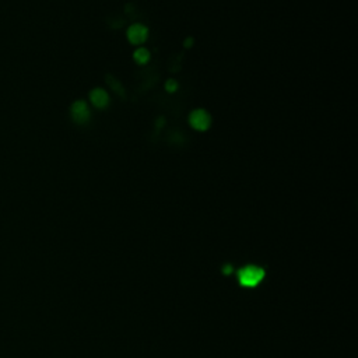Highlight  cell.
<instances>
[{
	"label": "cell",
	"mask_w": 358,
	"mask_h": 358,
	"mask_svg": "<svg viewBox=\"0 0 358 358\" xmlns=\"http://www.w3.org/2000/svg\"><path fill=\"white\" fill-rule=\"evenodd\" d=\"M264 277V270L256 266H249L245 267L244 270L239 273V280L241 283L245 284V285H255L259 284Z\"/></svg>",
	"instance_id": "cell-1"
},
{
	"label": "cell",
	"mask_w": 358,
	"mask_h": 358,
	"mask_svg": "<svg viewBox=\"0 0 358 358\" xmlns=\"http://www.w3.org/2000/svg\"><path fill=\"white\" fill-rule=\"evenodd\" d=\"M189 123L196 130H207L211 125V118L204 109H196L189 116Z\"/></svg>",
	"instance_id": "cell-2"
},
{
	"label": "cell",
	"mask_w": 358,
	"mask_h": 358,
	"mask_svg": "<svg viewBox=\"0 0 358 358\" xmlns=\"http://www.w3.org/2000/svg\"><path fill=\"white\" fill-rule=\"evenodd\" d=\"M71 118L75 120L76 123L83 125V123H87L90 120V109L87 107V102L86 101H76L75 104L71 105Z\"/></svg>",
	"instance_id": "cell-3"
},
{
	"label": "cell",
	"mask_w": 358,
	"mask_h": 358,
	"mask_svg": "<svg viewBox=\"0 0 358 358\" xmlns=\"http://www.w3.org/2000/svg\"><path fill=\"white\" fill-rule=\"evenodd\" d=\"M147 37H149V30L145 25L134 24L127 30V39L134 45L143 44Z\"/></svg>",
	"instance_id": "cell-4"
},
{
	"label": "cell",
	"mask_w": 358,
	"mask_h": 358,
	"mask_svg": "<svg viewBox=\"0 0 358 358\" xmlns=\"http://www.w3.org/2000/svg\"><path fill=\"white\" fill-rule=\"evenodd\" d=\"M90 98H91V102L97 108H105L108 105V102H109V97H108L107 91L102 90V88L93 90L91 94H90Z\"/></svg>",
	"instance_id": "cell-5"
},
{
	"label": "cell",
	"mask_w": 358,
	"mask_h": 358,
	"mask_svg": "<svg viewBox=\"0 0 358 358\" xmlns=\"http://www.w3.org/2000/svg\"><path fill=\"white\" fill-rule=\"evenodd\" d=\"M133 57H134V60H136L138 64H145V63L149 62V59H150V52L145 49V48H140V49L134 52Z\"/></svg>",
	"instance_id": "cell-6"
},
{
	"label": "cell",
	"mask_w": 358,
	"mask_h": 358,
	"mask_svg": "<svg viewBox=\"0 0 358 358\" xmlns=\"http://www.w3.org/2000/svg\"><path fill=\"white\" fill-rule=\"evenodd\" d=\"M107 79H108V82L111 83V86L113 87V90H115V91H118V93H119L120 95H123V88L120 87L119 83L116 82V80H115L113 77H111V76H108Z\"/></svg>",
	"instance_id": "cell-7"
},
{
	"label": "cell",
	"mask_w": 358,
	"mask_h": 358,
	"mask_svg": "<svg viewBox=\"0 0 358 358\" xmlns=\"http://www.w3.org/2000/svg\"><path fill=\"white\" fill-rule=\"evenodd\" d=\"M165 88H167V91L174 93L176 88H178V84H176L175 80H168V82H167V84H165Z\"/></svg>",
	"instance_id": "cell-8"
},
{
	"label": "cell",
	"mask_w": 358,
	"mask_h": 358,
	"mask_svg": "<svg viewBox=\"0 0 358 358\" xmlns=\"http://www.w3.org/2000/svg\"><path fill=\"white\" fill-rule=\"evenodd\" d=\"M192 44H193L192 38H188V39H186V42H185V46H186V48H189V46H192Z\"/></svg>",
	"instance_id": "cell-9"
}]
</instances>
